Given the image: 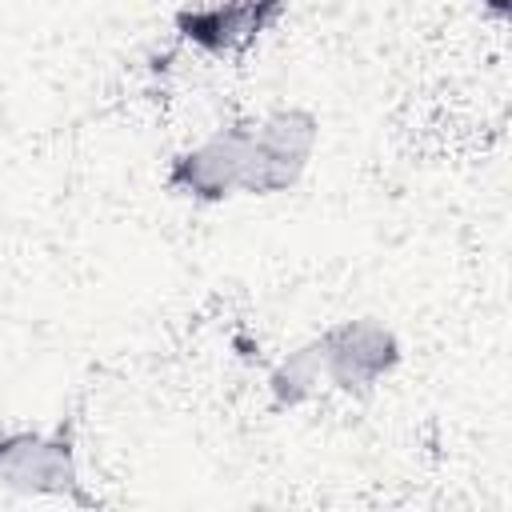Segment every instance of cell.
Returning <instances> with one entry per match:
<instances>
[{"instance_id":"cell-1","label":"cell","mask_w":512,"mask_h":512,"mask_svg":"<svg viewBox=\"0 0 512 512\" xmlns=\"http://www.w3.org/2000/svg\"><path fill=\"white\" fill-rule=\"evenodd\" d=\"M0 476L24 488H64L72 480L68 444L36 440V436H8L0 440Z\"/></svg>"},{"instance_id":"cell-2","label":"cell","mask_w":512,"mask_h":512,"mask_svg":"<svg viewBox=\"0 0 512 512\" xmlns=\"http://www.w3.org/2000/svg\"><path fill=\"white\" fill-rule=\"evenodd\" d=\"M264 4H272V0H232L228 8H208V12L188 20V28H192L188 36H196L200 44L224 52V48H232V44H240V40L260 32V24H264L260 8Z\"/></svg>"}]
</instances>
